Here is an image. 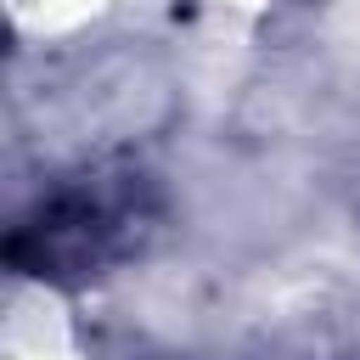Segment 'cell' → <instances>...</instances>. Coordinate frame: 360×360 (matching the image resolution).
<instances>
[{
  "label": "cell",
  "mask_w": 360,
  "mask_h": 360,
  "mask_svg": "<svg viewBox=\"0 0 360 360\" xmlns=\"http://www.w3.org/2000/svg\"><path fill=\"white\" fill-rule=\"evenodd\" d=\"M158 219H163V197H158L152 174H135L118 163H90L39 191V202L6 236V259L22 276L84 281V276H101L118 259L141 253L146 236L158 231Z\"/></svg>",
  "instance_id": "obj_1"
}]
</instances>
